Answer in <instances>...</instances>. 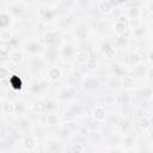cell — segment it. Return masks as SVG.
<instances>
[{"instance_id":"obj_1","label":"cell","mask_w":153,"mask_h":153,"mask_svg":"<svg viewBox=\"0 0 153 153\" xmlns=\"http://www.w3.org/2000/svg\"><path fill=\"white\" fill-rule=\"evenodd\" d=\"M128 25H129V24H128L127 19L124 18V16L117 18V20H116V23H115V25H114L115 33H116L117 36L124 35V33L127 32V30H128Z\"/></svg>"},{"instance_id":"obj_2","label":"cell","mask_w":153,"mask_h":153,"mask_svg":"<svg viewBox=\"0 0 153 153\" xmlns=\"http://www.w3.org/2000/svg\"><path fill=\"white\" fill-rule=\"evenodd\" d=\"M57 39H59V36H57V32L56 31H53V30H49L47 31L44 35H43V41H44V44L53 49L56 44H57Z\"/></svg>"},{"instance_id":"obj_3","label":"cell","mask_w":153,"mask_h":153,"mask_svg":"<svg viewBox=\"0 0 153 153\" xmlns=\"http://www.w3.org/2000/svg\"><path fill=\"white\" fill-rule=\"evenodd\" d=\"M74 59H75L76 65H79V66H84V65H86L87 60L90 59V53H88L87 50L80 49V50H78V51L74 54Z\"/></svg>"},{"instance_id":"obj_4","label":"cell","mask_w":153,"mask_h":153,"mask_svg":"<svg viewBox=\"0 0 153 153\" xmlns=\"http://www.w3.org/2000/svg\"><path fill=\"white\" fill-rule=\"evenodd\" d=\"M92 117L96 121H99V122L105 121V118H106V110H105V108L103 105L94 106L93 110H92Z\"/></svg>"},{"instance_id":"obj_5","label":"cell","mask_w":153,"mask_h":153,"mask_svg":"<svg viewBox=\"0 0 153 153\" xmlns=\"http://www.w3.org/2000/svg\"><path fill=\"white\" fill-rule=\"evenodd\" d=\"M98 85H99L98 79H96V78L92 76V78H86V79H84V80H82V84H81V87H82L84 91H92V90H94Z\"/></svg>"},{"instance_id":"obj_6","label":"cell","mask_w":153,"mask_h":153,"mask_svg":"<svg viewBox=\"0 0 153 153\" xmlns=\"http://www.w3.org/2000/svg\"><path fill=\"white\" fill-rule=\"evenodd\" d=\"M97 8H98V11H99L100 13H103V14H109V13L112 12L114 5H112V2H111L110 0H102V1L98 2Z\"/></svg>"},{"instance_id":"obj_7","label":"cell","mask_w":153,"mask_h":153,"mask_svg":"<svg viewBox=\"0 0 153 153\" xmlns=\"http://www.w3.org/2000/svg\"><path fill=\"white\" fill-rule=\"evenodd\" d=\"M11 23H12V16H11V13L6 12L5 10H2L1 13H0V27H1V30L7 29L11 25Z\"/></svg>"},{"instance_id":"obj_8","label":"cell","mask_w":153,"mask_h":153,"mask_svg":"<svg viewBox=\"0 0 153 153\" xmlns=\"http://www.w3.org/2000/svg\"><path fill=\"white\" fill-rule=\"evenodd\" d=\"M112 124H114V128L117 129V130H120V131L127 129V127H128V122H127V120H126L123 116H120V115H117V116L114 117Z\"/></svg>"},{"instance_id":"obj_9","label":"cell","mask_w":153,"mask_h":153,"mask_svg":"<svg viewBox=\"0 0 153 153\" xmlns=\"http://www.w3.org/2000/svg\"><path fill=\"white\" fill-rule=\"evenodd\" d=\"M61 76H62V71H61L60 67L54 66V67L49 68V71H48V79L50 81H57V80L61 79Z\"/></svg>"},{"instance_id":"obj_10","label":"cell","mask_w":153,"mask_h":153,"mask_svg":"<svg viewBox=\"0 0 153 153\" xmlns=\"http://www.w3.org/2000/svg\"><path fill=\"white\" fill-rule=\"evenodd\" d=\"M7 81H8V85L13 88V90H20L22 88V86H23V84H22V79L18 76V75H16V74H11L10 76H8V79H7Z\"/></svg>"},{"instance_id":"obj_11","label":"cell","mask_w":153,"mask_h":153,"mask_svg":"<svg viewBox=\"0 0 153 153\" xmlns=\"http://www.w3.org/2000/svg\"><path fill=\"white\" fill-rule=\"evenodd\" d=\"M13 48L12 43L10 41H1L0 42V54L2 56V59H5L7 55H10V50Z\"/></svg>"},{"instance_id":"obj_12","label":"cell","mask_w":153,"mask_h":153,"mask_svg":"<svg viewBox=\"0 0 153 153\" xmlns=\"http://www.w3.org/2000/svg\"><path fill=\"white\" fill-rule=\"evenodd\" d=\"M36 146H37V142H36V139H35V137L27 136V137H25L24 141H23V148H24L25 151L31 152V151H33V149L36 148Z\"/></svg>"},{"instance_id":"obj_13","label":"cell","mask_w":153,"mask_h":153,"mask_svg":"<svg viewBox=\"0 0 153 153\" xmlns=\"http://www.w3.org/2000/svg\"><path fill=\"white\" fill-rule=\"evenodd\" d=\"M102 51L104 53V55H105L108 59L114 57V56H115V53H116L115 48H114L109 42H104V43L102 44Z\"/></svg>"},{"instance_id":"obj_14","label":"cell","mask_w":153,"mask_h":153,"mask_svg":"<svg viewBox=\"0 0 153 153\" xmlns=\"http://www.w3.org/2000/svg\"><path fill=\"white\" fill-rule=\"evenodd\" d=\"M8 57H10V61L13 63V65H18V63H20L22 61H23V53L22 51H19V50H13V51H11V54L8 55Z\"/></svg>"},{"instance_id":"obj_15","label":"cell","mask_w":153,"mask_h":153,"mask_svg":"<svg viewBox=\"0 0 153 153\" xmlns=\"http://www.w3.org/2000/svg\"><path fill=\"white\" fill-rule=\"evenodd\" d=\"M29 65H30V68H31V69H33V71H39V69L44 66V60H43L42 57H33V59L30 60Z\"/></svg>"},{"instance_id":"obj_16","label":"cell","mask_w":153,"mask_h":153,"mask_svg":"<svg viewBox=\"0 0 153 153\" xmlns=\"http://www.w3.org/2000/svg\"><path fill=\"white\" fill-rule=\"evenodd\" d=\"M121 79H122V86L124 88L130 90V88H133L135 86V80H134L133 76H130V75H123Z\"/></svg>"},{"instance_id":"obj_17","label":"cell","mask_w":153,"mask_h":153,"mask_svg":"<svg viewBox=\"0 0 153 153\" xmlns=\"http://www.w3.org/2000/svg\"><path fill=\"white\" fill-rule=\"evenodd\" d=\"M74 93H75V88H73V87H68V88L63 90V91L60 93L59 98H60L61 100H69V99L73 98Z\"/></svg>"},{"instance_id":"obj_18","label":"cell","mask_w":153,"mask_h":153,"mask_svg":"<svg viewBox=\"0 0 153 153\" xmlns=\"http://www.w3.org/2000/svg\"><path fill=\"white\" fill-rule=\"evenodd\" d=\"M31 110L35 112V114H42L44 110H45V103L42 102V100H35L31 105Z\"/></svg>"},{"instance_id":"obj_19","label":"cell","mask_w":153,"mask_h":153,"mask_svg":"<svg viewBox=\"0 0 153 153\" xmlns=\"http://www.w3.org/2000/svg\"><path fill=\"white\" fill-rule=\"evenodd\" d=\"M134 141H135V135L134 134H126L124 136H122V140H121V145H123L124 147L129 148L134 145Z\"/></svg>"},{"instance_id":"obj_20","label":"cell","mask_w":153,"mask_h":153,"mask_svg":"<svg viewBox=\"0 0 153 153\" xmlns=\"http://www.w3.org/2000/svg\"><path fill=\"white\" fill-rule=\"evenodd\" d=\"M142 14V10L137 6H131L128 8V18L134 19V18H140Z\"/></svg>"},{"instance_id":"obj_21","label":"cell","mask_w":153,"mask_h":153,"mask_svg":"<svg viewBox=\"0 0 153 153\" xmlns=\"http://www.w3.org/2000/svg\"><path fill=\"white\" fill-rule=\"evenodd\" d=\"M128 62H129V65L130 66H137V65H140L141 62H142V57H141V55L140 54H137V53H131L129 56H128Z\"/></svg>"},{"instance_id":"obj_22","label":"cell","mask_w":153,"mask_h":153,"mask_svg":"<svg viewBox=\"0 0 153 153\" xmlns=\"http://www.w3.org/2000/svg\"><path fill=\"white\" fill-rule=\"evenodd\" d=\"M137 124H139V128L145 131L151 127V121H149V118L147 116H141L139 118V121H137Z\"/></svg>"},{"instance_id":"obj_23","label":"cell","mask_w":153,"mask_h":153,"mask_svg":"<svg viewBox=\"0 0 153 153\" xmlns=\"http://www.w3.org/2000/svg\"><path fill=\"white\" fill-rule=\"evenodd\" d=\"M109 86L112 88V90H117L120 86H122V79L121 76H117V75H112L109 80Z\"/></svg>"},{"instance_id":"obj_24","label":"cell","mask_w":153,"mask_h":153,"mask_svg":"<svg viewBox=\"0 0 153 153\" xmlns=\"http://www.w3.org/2000/svg\"><path fill=\"white\" fill-rule=\"evenodd\" d=\"M1 110L5 115H12L14 114V104L11 102H4L1 105Z\"/></svg>"},{"instance_id":"obj_25","label":"cell","mask_w":153,"mask_h":153,"mask_svg":"<svg viewBox=\"0 0 153 153\" xmlns=\"http://www.w3.org/2000/svg\"><path fill=\"white\" fill-rule=\"evenodd\" d=\"M39 48H41V44H39L38 41H31V42H29L27 45H26V50H27L29 53H31V54L38 53Z\"/></svg>"},{"instance_id":"obj_26","label":"cell","mask_w":153,"mask_h":153,"mask_svg":"<svg viewBox=\"0 0 153 153\" xmlns=\"http://www.w3.org/2000/svg\"><path fill=\"white\" fill-rule=\"evenodd\" d=\"M139 96H140L142 99H148V98H151V97L153 96V88H152L151 86H146V87H143L142 90H140Z\"/></svg>"},{"instance_id":"obj_27","label":"cell","mask_w":153,"mask_h":153,"mask_svg":"<svg viewBox=\"0 0 153 153\" xmlns=\"http://www.w3.org/2000/svg\"><path fill=\"white\" fill-rule=\"evenodd\" d=\"M145 33H146V30H145V27H142V26H136V27H133V32H131V36L134 37V38H142L143 36H145Z\"/></svg>"},{"instance_id":"obj_28","label":"cell","mask_w":153,"mask_h":153,"mask_svg":"<svg viewBox=\"0 0 153 153\" xmlns=\"http://www.w3.org/2000/svg\"><path fill=\"white\" fill-rule=\"evenodd\" d=\"M86 69L88 71V72H93V71H96L97 69V66H98V62H97V60L94 59V57H92V56H90V59L87 60V62H86Z\"/></svg>"},{"instance_id":"obj_29","label":"cell","mask_w":153,"mask_h":153,"mask_svg":"<svg viewBox=\"0 0 153 153\" xmlns=\"http://www.w3.org/2000/svg\"><path fill=\"white\" fill-rule=\"evenodd\" d=\"M110 72L112 75H117V76H123V69L122 67H120V65L117 63H112L110 66Z\"/></svg>"},{"instance_id":"obj_30","label":"cell","mask_w":153,"mask_h":153,"mask_svg":"<svg viewBox=\"0 0 153 153\" xmlns=\"http://www.w3.org/2000/svg\"><path fill=\"white\" fill-rule=\"evenodd\" d=\"M45 120H47V124L48 126H56L59 123V121H60V118H59V116L56 114H48Z\"/></svg>"},{"instance_id":"obj_31","label":"cell","mask_w":153,"mask_h":153,"mask_svg":"<svg viewBox=\"0 0 153 153\" xmlns=\"http://www.w3.org/2000/svg\"><path fill=\"white\" fill-rule=\"evenodd\" d=\"M69 152H73V153H82V152H85V147L82 146V143L74 142V143L71 145Z\"/></svg>"},{"instance_id":"obj_32","label":"cell","mask_w":153,"mask_h":153,"mask_svg":"<svg viewBox=\"0 0 153 153\" xmlns=\"http://www.w3.org/2000/svg\"><path fill=\"white\" fill-rule=\"evenodd\" d=\"M134 73L137 76H143V74H147V67L141 63L137 66H134Z\"/></svg>"},{"instance_id":"obj_33","label":"cell","mask_w":153,"mask_h":153,"mask_svg":"<svg viewBox=\"0 0 153 153\" xmlns=\"http://www.w3.org/2000/svg\"><path fill=\"white\" fill-rule=\"evenodd\" d=\"M48 143H49L47 146V151L48 152H57V151H60V146H59V142L56 140H49Z\"/></svg>"},{"instance_id":"obj_34","label":"cell","mask_w":153,"mask_h":153,"mask_svg":"<svg viewBox=\"0 0 153 153\" xmlns=\"http://www.w3.org/2000/svg\"><path fill=\"white\" fill-rule=\"evenodd\" d=\"M39 16H41V18H42L43 20H50V19H53V17H54V13H53L50 10L43 8V10H41V12H39Z\"/></svg>"},{"instance_id":"obj_35","label":"cell","mask_w":153,"mask_h":153,"mask_svg":"<svg viewBox=\"0 0 153 153\" xmlns=\"http://www.w3.org/2000/svg\"><path fill=\"white\" fill-rule=\"evenodd\" d=\"M62 54L65 56H71L74 54V47L73 44H66L63 48H62Z\"/></svg>"},{"instance_id":"obj_36","label":"cell","mask_w":153,"mask_h":153,"mask_svg":"<svg viewBox=\"0 0 153 153\" xmlns=\"http://www.w3.org/2000/svg\"><path fill=\"white\" fill-rule=\"evenodd\" d=\"M25 111H26V108H25V105H24L22 102L14 103V112H17V114H19V115H23Z\"/></svg>"},{"instance_id":"obj_37","label":"cell","mask_w":153,"mask_h":153,"mask_svg":"<svg viewBox=\"0 0 153 153\" xmlns=\"http://www.w3.org/2000/svg\"><path fill=\"white\" fill-rule=\"evenodd\" d=\"M67 110H69V111H71L75 117H76V116H79V115H81V111H82L81 106H80V105H78V104H76V105H71Z\"/></svg>"},{"instance_id":"obj_38","label":"cell","mask_w":153,"mask_h":153,"mask_svg":"<svg viewBox=\"0 0 153 153\" xmlns=\"http://www.w3.org/2000/svg\"><path fill=\"white\" fill-rule=\"evenodd\" d=\"M116 100H117V98H116V96L115 94H106L105 97H104V102H105V104L106 105H114L115 103H116Z\"/></svg>"},{"instance_id":"obj_39","label":"cell","mask_w":153,"mask_h":153,"mask_svg":"<svg viewBox=\"0 0 153 153\" xmlns=\"http://www.w3.org/2000/svg\"><path fill=\"white\" fill-rule=\"evenodd\" d=\"M0 76H1V80H6V79H8V76L11 75L10 74V69L7 68V67H5V66H1V68H0Z\"/></svg>"},{"instance_id":"obj_40","label":"cell","mask_w":153,"mask_h":153,"mask_svg":"<svg viewBox=\"0 0 153 153\" xmlns=\"http://www.w3.org/2000/svg\"><path fill=\"white\" fill-rule=\"evenodd\" d=\"M18 124H17V127L19 128V129H27L29 128V120H26V118H19V121L17 122Z\"/></svg>"},{"instance_id":"obj_41","label":"cell","mask_w":153,"mask_h":153,"mask_svg":"<svg viewBox=\"0 0 153 153\" xmlns=\"http://www.w3.org/2000/svg\"><path fill=\"white\" fill-rule=\"evenodd\" d=\"M22 12H23V10H22L20 6H12V7L10 8V13H12V14H14V16H19Z\"/></svg>"},{"instance_id":"obj_42","label":"cell","mask_w":153,"mask_h":153,"mask_svg":"<svg viewBox=\"0 0 153 153\" xmlns=\"http://www.w3.org/2000/svg\"><path fill=\"white\" fill-rule=\"evenodd\" d=\"M85 31H86V30H85V26H84V25H80L76 33H78V36H79L80 38H84V37H85Z\"/></svg>"},{"instance_id":"obj_43","label":"cell","mask_w":153,"mask_h":153,"mask_svg":"<svg viewBox=\"0 0 153 153\" xmlns=\"http://www.w3.org/2000/svg\"><path fill=\"white\" fill-rule=\"evenodd\" d=\"M129 20H130V25H131L133 27L139 26V25H140V23H141L140 18H134V19H129Z\"/></svg>"},{"instance_id":"obj_44","label":"cell","mask_w":153,"mask_h":153,"mask_svg":"<svg viewBox=\"0 0 153 153\" xmlns=\"http://www.w3.org/2000/svg\"><path fill=\"white\" fill-rule=\"evenodd\" d=\"M147 76H149V78L153 80V67L147 68Z\"/></svg>"},{"instance_id":"obj_45","label":"cell","mask_w":153,"mask_h":153,"mask_svg":"<svg viewBox=\"0 0 153 153\" xmlns=\"http://www.w3.org/2000/svg\"><path fill=\"white\" fill-rule=\"evenodd\" d=\"M124 148H117V147H112V148H109V152H123Z\"/></svg>"},{"instance_id":"obj_46","label":"cell","mask_w":153,"mask_h":153,"mask_svg":"<svg viewBox=\"0 0 153 153\" xmlns=\"http://www.w3.org/2000/svg\"><path fill=\"white\" fill-rule=\"evenodd\" d=\"M148 60H149L151 62H153V48L148 51Z\"/></svg>"},{"instance_id":"obj_47","label":"cell","mask_w":153,"mask_h":153,"mask_svg":"<svg viewBox=\"0 0 153 153\" xmlns=\"http://www.w3.org/2000/svg\"><path fill=\"white\" fill-rule=\"evenodd\" d=\"M148 11H149V12H153V0L148 4Z\"/></svg>"},{"instance_id":"obj_48","label":"cell","mask_w":153,"mask_h":153,"mask_svg":"<svg viewBox=\"0 0 153 153\" xmlns=\"http://www.w3.org/2000/svg\"><path fill=\"white\" fill-rule=\"evenodd\" d=\"M151 31H152V33H153V25H152V29H151Z\"/></svg>"},{"instance_id":"obj_49","label":"cell","mask_w":153,"mask_h":153,"mask_svg":"<svg viewBox=\"0 0 153 153\" xmlns=\"http://www.w3.org/2000/svg\"><path fill=\"white\" fill-rule=\"evenodd\" d=\"M66 1H69V0H66Z\"/></svg>"}]
</instances>
